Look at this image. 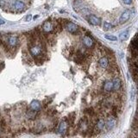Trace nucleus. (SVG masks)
Here are the masks:
<instances>
[{
  "mask_svg": "<svg viewBox=\"0 0 138 138\" xmlns=\"http://www.w3.org/2000/svg\"><path fill=\"white\" fill-rule=\"evenodd\" d=\"M0 135H1V130H0Z\"/></svg>",
  "mask_w": 138,
  "mask_h": 138,
  "instance_id": "nucleus-25",
  "label": "nucleus"
},
{
  "mask_svg": "<svg viewBox=\"0 0 138 138\" xmlns=\"http://www.w3.org/2000/svg\"><path fill=\"white\" fill-rule=\"evenodd\" d=\"M117 124V119L115 117L111 116L107 118L106 123H105V128L107 130H111L112 129L116 126Z\"/></svg>",
  "mask_w": 138,
  "mask_h": 138,
  "instance_id": "nucleus-2",
  "label": "nucleus"
},
{
  "mask_svg": "<svg viewBox=\"0 0 138 138\" xmlns=\"http://www.w3.org/2000/svg\"><path fill=\"white\" fill-rule=\"evenodd\" d=\"M67 127H68V122L67 121H62L61 123H60L58 127V132L61 135L65 134L67 132Z\"/></svg>",
  "mask_w": 138,
  "mask_h": 138,
  "instance_id": "nucleus-8",
  "label": "nucleus"
},
{
  "mask_svg": "<svg viewBox=\"0 0 138 138\" xmlns=\"http://www.w3.org/2000/svg\"><path fill=\"white\" fill-rule=\"evenodd\" d=\"M13 7L15 8V10H18V11H22L24 10L25 4H24V3L20 1V0H16V1L13 3Z\"/></svg>",
  "mask_w": 138,
  "mask_h": 138,
  "instance_id": "nucleus-10",
  "label": "nucleus"
},
{
  "mask_svg": "<svg viewBox=\"0 0 138 138\" xmlns=\"http://www.w3.org/2000/svg\"><path fill=\"white\" fill-rule=\"evenodd\" d=\"M31 18H32V16H31V15H28V16H26V21H27V22H29V21H30V20H31Z\"/></svg>",
  "mask_w": 138,
  "mask_h": 138,
  "instance_id": "nucleus-21",
  "label": "nucleus"
},
{
  "mask_svg": "<svg viewBox=\"0 0 138 138\" xmlns=\"http://www.w3.org/2000/svg\"><path fill=\"white\" fill-rule=\"evenodd\" d=\"M113 81V90L114 91H119L122 86V81L119 78H115Z\"/></svg>",
  "mask_w": 138,
  "mask_h": 138,
  "instance_id": "nucleus-14",
  "label": "nucleus"
},
{
  "mask_svg": "<svg viewBox=\"0 0 138 138\" xmlns=\"http://www.w3.org/2000/svg\"><path fill=\"white\" fill-rule=\"evenodd\" d=\"M88 22H89L90 24H92L93 26H98V25H100L101 20L100 18H98V16H94V15H90V16H88Z\"/></svg>",
  "mask_w": 138,
  "mask_h": 138,
  "instance_id": "nucleus-6",
  "label": "nucleus"
},
{
  "mask_svg": "<svg viewBox=\"0 0 138 138\" xmlns=\"http://www.w3.org/2000/svg\"><path fill=\"white\" fill-rule=\"evenodd\" d=\"M5 4V2L4 1H0V7H4V5Z\"/></svg>",
  "mask_w": 138,
  "mask_h": 138,
  "instance_id": "nucleus-22",
  "label": "nucleus"
},
{
  "mask_svg": "<svg viewBox=\"0 0 138 138\" xmlns=\"http://www.w3.org/2000/svg\"><path fill=\"white\" fill-rule=\"evenodd\" d=\"M111 28H112V25H111L110 23L105 22L104 23V30H109V29H111Z\"/></svg>",
  "mask_w": 138,
  "mask_h": 138,
  "instance_id": "nucleus-19",
  "label": "nucleus"
},
{
  "mask_svg": "<svg viewBox=\"0 0 138 138\" xmlns=\"http://www.w3.org/2000/svg\"><path fill=\"white\" fill-rule=\"evenodd\" d=\"M4 23H5V22L4 21V20L0 18V25H3V24H4Z\"/></svg>",
  "mask_w": 138,
  "mask_h": 138,
  "instance_id": "nucleus-23",
  "label": "nucleus"
},
{
  "mask_svg": "<svg viewBox=\"0 0 138 138\" xmlns=\"http://www.w3.org/2000/svg\"><path fill=\"white\" fill-rule=\"evenodd\" d=\"M30 108L33 111H39L42 108V105H41V103L37 100H33L30 103Z\"/></svg>",
  "mask_w": 138,
  "mask_h": 138,
  "instance_id": "nucleus-15",
  "label": "nucleus"
},
{
  "mask_svg": "<svg viewBox=\"0 0 138 138\" xmlns=\"http://www.w3.org/2000/svg\"><path fill=\"white\" fill-rule=\"evenodd\" d=\"M123 2H124L125 4H130L132 3V0H123Z\"/></svg>",
  "mask_w": 138,
  "mask_h": 138,
  "instance_id": "nucleus-20",
  "label": "nucleus"
},
{
  "mask_svg": "<svg viewBox=\"0 0 138 138\" xmlns=\"http://www.w3.org/2000/svg\"><path fill=\"white\" fill-rule=\"evenodd\" d=\"M54 24H53V23L50 21H46L45 23L42 24V30L45 32V33H52L53 31H54Z\"/></svg>",
  "mask_w": 138,
  "mask_h": 138,
  "instance_id": "nucleus-3",
  "label": "nucleus"
},
{
  "mask_svg": "<svg viewBox=\"0 0 138 138\" xmlns=\"http://www.w3.org/2000/svg\"><path fill=\"white\" fill-rule=\"evenodd\" d=\"M99 66H100L102 68H107L108 66H109V60H108L107 57L103 56L99 59Z\"/></svg>",
  "mask_w": 138,
  "mask_h": 138,
  "instance_id": "nucleus-12",
  "label": "nucleus"
},
{
  "mask_svg": "<svg viewBox=\"0 0 138 138\" xmlns=\"http://www.w3.org/2000/svg\"><path fill=\"white\" fill-rule=\"evenodd\" d=\"M29 50L32 57L39 59L42 57V55L43 47L42 45V43H36L35 42H32V44L29 45Z\"/></svg>",
  "mask_w": 138,
  "mask_h": 138,
  "instance_id": "nucleus-1",
  "label": "nucleus"
},
{
  "mask_svg": "<svg viewBox=\"0 0 138 138\" xmlns=\"http://www.w3.org/2000/svg\"><path fill=\"white\" fill-rule=\"evenodd\" d=\"M130 10H124V12L122 13L121 16H120V19H119V23H124L128 21L129 19H130Z\"/></svg>",
  "mask_w": 138,
  "mask_h": 138,
  "instance_id": "nucleus-7",
  "label": "nucleus"
},
{
  "mask_svg": "<svg viewBox=\"0 0 138 138\" xmlns=\"http://www.w3.org/2000/svg\"><path fill=\"white\" fill-rule=\"evenodd\" d=\"M66 28L67 29V31L72 34H75L79 30V26L72 22H67L66 24Z\"/></svg>",
  "mask_w": 138,
  "mask_h": 138,
  "instance_id": "nucleus-4",
  "label": "nucleus"
},
{
  "mask_svg": "<svg viewBox=\"0 0 138 138\" xmlns=\"http://www.w3.org/2000/svg\"><path fill=\"white\" fill-rule=\"evenodd\" d=\"M105 127V122L103 118H100L98 120V122H97V124L95 125V129L97 131H101Z\"/></svg>",
  "mask_w": 138,
  "mask_h": 138,
  "instance_id": "nucleus-13",
  "label": "nucleus"
},
{
  "mask_svg": "<svg viewBox=\"0 0 138 138\" xmlns=\"http://www.w3.org/2000/svg\"><path fill=\"white\" fill-rule=\"evenodd\" d=\"M37 112V111H33V110H29L27 111V115H28V117L29 118H30V119H33L35 117H36V113Z\"/></svg>",
  "mask_w": 138,
  "mask_h": 138,
  "instance_id": "nucleus-17",
  "label": "nucleus"
},
{
  "mask_svg": "<svg viewBox=\"0 0 138 138\" xmlns=\"http://www.w3.org/2000/svg\"><path fill=\"white\" fill-rule=\"evenodd\" d=\"M128 37H129V31L128 30L122 32V33L119 35V39L121 41H126L128 39Z\"/></svg>",
  "mask_w": 138,
  "mask_h": 138,
  "instance_id": "nucleus-16",
  "label": "nucleus"
},
{
  "mask_svg": "<svg viewBox=\"0 0 138 138\" xmlns=\"http://www.w3.org/2000/svg\"><path fill=\"white\" fill-rule=\"evenodd\" d=\"M104 37L106 38L107 40L111 41V42H115V41L117 40V36H113V35H111V34H106V35H104Z\"/></svg>",
  "mask_w": 138,
  "mask_h": 138,
  "instance_id": "nucleus-18",
  "label": "nucleus"
},
{
  "mask_svg": "<svg viewBox=\"0 0 138 138\" xmlns=\"http://www.w3.org/2000/svg\"><path fill=\"white\" fill-rule=\"evenodd\" d=\"M83 43L88 48H92L93 45H94V42L92 39V37H90L89 36H86L83 38Z\"/></svg>",
  "mask_w": 138,
  "mask_h": 138,
  "instance_id": "nucleus-9",
  "label": "nucleus"
},
{
  "mask_svg": "<svg viewBox=\"0 0 138 138\" xmlns=\"http://www.w3.org/2000/svg\"><path fill=\"white\" fill-rule=\"evenodd\" d=\"M7 42H8V45L10 48H16L17 43H18V37L16 36H10L8 37V40H7Z\"/></svg>",
  "mask_w": 138,
  "mask_h": 138,
  "instance_id": "nucleus-5",
  "label": "nucleus"
},
{
  "mask_svg": "<svg viewBox=\"0 0 138 138\" xmlns=\"http://www.w3.org/2000/svg\"><path fill=\"white\" fill-rule=\"evenodd\" d=\"M137 89H138V81H137Z\"/></svg>",
  "mask_w": 138,
  "mask_h": 138,
  "instance_id": "nucleus-24",
  "label": "nucleus"
},
{
  "mask_svg": "<svg viewBox=\"0 0 138 138\" xmlns=\"http://www.w3.org/2000/svg\"><path fill=\"white\" fill-rule=\"evenodd\" d=\"M103 89H104V92H110L113 90V81L111 80H107L104 82V86H103Z\"/></svg>",
  "mask_w": 138,
  "mask_h": 138,
  "instance_id": "nucleus-11",
  "label": "nucleus"
}]
</instances>
